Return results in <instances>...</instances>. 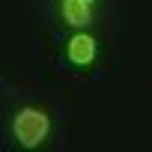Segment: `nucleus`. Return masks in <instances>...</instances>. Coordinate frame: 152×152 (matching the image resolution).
Instances as JSON below:
<instances>
[{"label": "nucleus", "instance_id": "1", "mask_svg": "<svg viewBox=\"0 0 152 152\" xmlns=\"http://www.w3.org/2000/svg\"><path fill=\"white\" fill-rule=\"evenodd\" d=\"M12 134H15L18 146L36 149L51 134V116L45 110H39V107H21L15 113V119H12Z\"/></svg>", "mask_w": 152, "mask_h": 152}, {"label": "nucleus", "instance_id": "2", "mask_svg": "<svg viewBox=\"0 0 152 152\" xmlns=\"http://www.w3.org/2000/svg\"><path fill=\"white\" fill-rule=\"evenodd\" d=\"M66 57H69L72 66L87 69V66H93L96 57H99V42H96L87 30H78V33L66 42Z\"/></svg>", "mask_w": 152, "mask_h": 152}, {"label": "nucleus", "instance_id": "3", "mask_svg": "<svg viewBox=\"0 0 152 152\" xmlns=\"http://www.w3.org/2000/svg\"><path fill=\"white\" fill-rule=\"evenodd\" d=\"M93 9H96L93 0H60L63 21L69 27H78V30H87L93 24Z\"/></svg>", "mask_w": 152, "mask_h": 152}]
</instances>
